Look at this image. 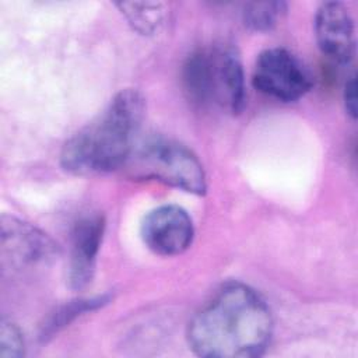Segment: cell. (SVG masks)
Returning <instances> with one entry per match:
<instances>
[{"label":"cell","instance_id":"1","mask_svg":"<svg viewBox=\"0 0 358 358\" xmlns=\"http://www.w3.org/2000/svg\"><path fill=\"white\" fill-rule=\"evenodd\" d=\"M273 334V316L250 287H221L193 316L187 329L192 351L206 358L260 357Z\"/></svg>","mask_w":358,"mask_h":358},{"label":"cell","instance_id":"2","mask_svg":"<svg viewBox=\"0 0 358 358\" xmlns=\"http://www.w3.org/2000/svg\"><path fill=\"white\" fill-rule=\"evenodd\" d=\"M145 102L136 90H122L85 127L66 141L62 166L74 175H95L124 166L134 150Z\"/></svg>","mask_w":358,"mask_h":358},{"label":"cell","instance_id":"3","mask_svg":"<svg viewBox=\"0 0 358 358\" xmlns=\"http://www.w3.org/2000/svg\"><path fill=\"white\" fill-rule=\"evenodd\" d=\"M183 85L189 98L200 105L215 103L229 113L245 106V77L234 48L203 49L183 66Z\"/></svg>","mask_w":358,"mask_h":358},{"label":"cell","instance_id":"4","mask_svg":"<svg viewBox=\"0 0 358 358\" xmlns=\"http://www.w3.org/2000/svg\"><path fill=\"white\" fill-rule=\"evenodd\" d=\"M124 166L140 179L158 180L193 194H204L207 180L197 155L186 145L169 138H151L134 147Z\"/></svg>","mask_w":358,"mask_h":358},{"label":"cell","instance_id":"5","mask_svg":"<svg viewBox=\"0 0 358 358\" xmlns=\"http://www.w3.org/2000/svg\"><path fill=\"white\" fill-rule=\"evenodd\" d=\"M252 84L262 94L281 102L302 98L312 88V74L302 60L282 48L263 50L255 63Z\"/></svg>","mask_w":358,"mask_h":358},{"label":"cell","instance_id":"6","mask_svg":"<svg viewBox=\"0 0 358 358\" xmlns=\"http://www.w3.org/2000/svg\"><path fill=\"white\" fill-rule=\"evenodd\" d=\"M141 238L145 246L159 256H176L189 249L194 227L187 211L175 204L151 210L141 222Z\"/></svg>","mask_w":358,"mask_h":358},{"label":"cell","instance_id":"7","mask_svg":"<svg viewBox=\"0 0 358 358\" xmlns=\"http://www.w3.org/2000/svg\"><path fill=\"white\" fill-rule=\"evenodd\" d=\"M316 42L330 60L347 64L355 52L354 21L348 8L338 1L320 4L315 15Z\"/></svg>","mask_w":358,"mask_h":358},{"label":"cell","instance_id":"8","mask_svg":"<svg viewBox=\"0 0 358 358\" xmlns=\"http://www.w3.org/2000/svg\"><path fill=\"white\" fill-rule=\"evenodd\" d=\"M103 231L105 218L101 214H87L76 221L69 262V281L73 288L81 289L91 282Z\"/></svg>","mask_w":358,"mask_h":358},{"label":"cell","instance_id":"9","mask_svg":"<svg viewBox=\"0 0 358 358\" xmlns=\"http://www.w3.org/2000/svg\"><path fill=\"white\" fill-rule=\"evenodd\" d=\"M3 255L10 257L11 264L35 266L46 263L53 257L55 246L48 236L38 229L10 218L1 225Z\"/></svg>","mask_w":358,"mask_h":358},{"label":"cell","instance_id":"10","mask_svg":"<svg viewBox=\"0 0 358 358\" xmlns=\"http://www.w3.org/2000/svg\"><path fill=\"white\" fill-rule=\"evenodd\" d=\"M117 7L129 24L144 35L157 32L166 18L164 3H119Z\"/></svg>","mask_w":358,"mask_h":358},{"label":"cell","instance_id":"11","mask_svg":"<svg viewBox=\"0 0 358 358\" xmlns=\"http://www.w3.org/2000/svg\"><path fill=\"white\" fill-rule=\"evenodd\" d=\"M287 13L284 1H253L243 7L242 17L248 28L257 32H267L275 28Z\"/></svg>","mask_w":358,"mask_h":358},{"label":"cell","instance_id":"12","mask_svg":"<svg viewBox=\"0 0 358 358\" xmlns=\"http://www.w3.org/2000/svg\"><path fill=\"white\" fill-rule=\"evenodd\" d=\"M108 301H109V296L102 295V296H95V298L77 299V301H73V302L62 306L57 312H55L52 315V317L46 323L42 337H48V336L53 334L55 331H57L59 329L69 324L71 320H74L81 313L96 309V308L102 306L103 303H106Z\"/></svg>","mask_w":358,"mask_h":358},{"label":"cell","instance_id":"13","mask_svg":"<svg viewBox=\"0 0 358 358\" xmlns=\"http://www.w3.org/2000/svg\"><path fill=\"white\" fill-rule=\"evenodd\" d=\"M24 355V338L20 329L11 322H3L0 330V357L17 358Z\"/></svg>","mask_w":358,"mask_h":358},{"label":"cell","instance_id":"14","mask_svg":"<svg viewBox=\"0 0 358 358\" xmlns=\"http://www.w3.org/2000/svg\"><path fill=\"white\" fill-rule=\"evenodd\" d=\"M344 103L347 113L355 119L357 117V83L355 76H351L344 88Z\"/></svg>","mask_w":358,"mask_h":358}]
</instances>
